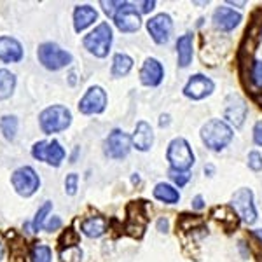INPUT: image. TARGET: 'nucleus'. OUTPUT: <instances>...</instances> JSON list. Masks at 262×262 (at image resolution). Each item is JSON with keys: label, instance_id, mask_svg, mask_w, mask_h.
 <instances>
[{"label": "nucleus", "instance_id": "7c9ffc66", "mask_svg": "<svg viewBox=\"0 0 262 262\" xmlns=\"http://www.w3.org/2000/svg\"><path fill=\"white\" fill-rule=\"evenodd\" d=\"M170 179L175 182L179 187H184L189 180H191V173L189 171H177V170H170Z\"/></svg>", "mask_w": 262, "mask_h": 262}, {"label": "nucleus", "instance_id": "ddd939ff", "mask_svg": "<svg viewBox=\"0 0 262 262\" xmlns=\"http://www.w3.org/2000/svg\"><path fill=\"white\" fill-rule=\"evenodd\" d=\"M213 90H215V84L212 79L203 74H196L189 79L187 84H185L184 95L187 96V98L198 101V100H203V98H206V96H210L213 93Z\"/></svg>", "mask_w": 262, "mask_h": 262}, {"label": "nucleus", "instance_id": "aec40b11", "mask_svg": "<svg viewBox=\"0 0 262 262\" xmlns=\"http://www.w3.org/2000/svg\"><path fill=\"white\" fill-rule=\"evenodd\" d=\"M194 49H192V35L191 33H184L177 40V58H179V65L182 69H187L192 61Z\"/></svg>", "mask_w": 262, "mask_h": 262}, {"label": "nucleus", "instance_id": "79ce46f5", "mask_svg": "<svg viewBox=\"0 0 262 262\" xmlns=\"http://www.w3.org/2000/svg\"><path fill=\"white\" fill-rule=\"evenodd\" d=\"M2 257H4V245L0 243V260H2Z\"/></svg>", "mask_w": 262, "mask_h": 262}, {"label": "nucleus", "instance_id": "f704fd0d", "mask_svg": "<svg viewBox=\"0 0 262 262\" xmlns=\"http://www.w3.org/2000/svg\"><path fill=\"white\" fill-rule=\"evenodd\" d=\"M60 227H61V219H60V217H51V219H49V222H48V224H44V229H46V231H49V232L60 229Z\"/></svg>", "mask_w": 262, "mask_h": 262}, {"label": "nucleus", "instance_id": "f3484780", "mask_svg": "<svg viewBox=\"0 0 262 262\" xmlns=\"http://www.w3.org/2000/svg\"><path fill=\"white\" fill-rule=\"evenodd\" d=\"M131 143H133L135 149H138L142 152L150 149L152 143H154V131H152L149 122H145V121L138 122L137 128H135L133 137H131Z\"/></svg>", "mask_w": 262, "mask_h": 262}, {"label": "nucleus", "instance_id": "5701e85b", "mask_svg": "<svg viewBox=\"0 0 262 262\" xmlns=\"http://www.w3.org/2000/svg\"><path fill=\"white\" fill-rule=\"evenodd\" d=\"M133 69V60L124 53H119L114 56L112 60V75L114 77H124L129 74V70Z\"/></svg>", "mask_w": 262, "mask_h": 262}, {"label": "nucleus", "instance_id": "20e7f679", "mask_svg": "<svg viewBox=\"0 0 262 262\" xmlns=\"http://www.w3.org/2000/svg\"><path fill=\"white\" fill-rule=\"evenodd\" d=\"M84 48L95 54L96 58H105L112 46V28L108 23H100L91 33H88L82 40Z\"/></svg>", "mask_w": 262, "mask_h": 262}, {"label": "nucleus", "instance_id": "bb28decb", "mask_svg": "<svg viewBox=\"0 0 262 262\" xmlns=\"http://www.w3.org/2000/svg\"><path fill=\"white\" fill-rule=\"evenodd\" d=\"M51 208H53V203H51V201H46L44 205L39 208V212H37L35 219H33V222H32L33 232H39L40 229H44V221L48 219Z\"/></svg>", "mask_w": 262, "mask_h": 262}, {"label": "nucleus", "instance_id": "423d86ee", "mask_svg": "<svg viewBox=\"0 0 262 262\" xmlns=\"http://www.w3.org/2000/svg\"><path fill=\"white\" fill-rule=\"evenodd\" d=\"M232 210L248 226H252L257 221V208L253 203V192L250 189L243 187L232 194Z\"/></svg>", "mask_w": 262, "mask_h": 262}, {"label": "nucleus", "instance_id": "7ed1b4c3", "mask_svg": "<svg viewBox=\"0 0 262 262\" xmlns=\"http://www.w3.org/2000/svg\"><path fill=\"white\" fill-rule=\"evenodd\" d=\"M166 159L170 163L171 170L177 171H189L194 164V152L185 138H173L168 145Z\"/></svg>", "mask_w": 262, "mask_h": 262}, {"label": "nucleus", "instance_id": "f03ea898", "mask_svg": "<svg viewBox=\"0 0 262 262\" xmlns=\"http://www.w3.org/2000/svg\"><path fill=\"white\" fill-rule=\"evenodd\" d=\"M39 122L46 135L60 133L72 124V114L63 105H53V107H48L46 111L40 112Z\"/></svg>", "mask_w": 262, "mask_h": 262}, {"label": "nucleus", "instance_id": "a19ab883", "mask_svg": "<svg viewBox=\"0 0 262 262\" xmlns=\"http://www.w3.org/2000/svg\"><path fill=\"white\" fill-rule=\"evenodd\" d=\"M253 234L259 238V242H262V229H255V231H253Z\"/></svg>", "mask_w": 262, "mask_h": 262}, {"label": "nucleus", "instance_id": "c03bdc74", "mask_svg": "<svg viewBox=\"0 0 262 262\" xmlns=\"http://www.w3.org/2000/svg\"><path fill=\"white\" fill-rule=\"evenodd\" d=\"M260 105H262V96H260Z\"/></svg>", "mask_w": 262, "mask_h": 262}, {"label": "nucleus", "instance_id": "f8f14e48", "mask_svg": "<svg viewBox=\"0 0 262 262\" xmlns=\"http://www.w3.org/2000/svg\"><path fill=\"white\" fill-rule=\"evenodd\" d=\"M114 21H116V27L124 33H135L140 30V27H142L140 11H138L133 4H128V2L121 7L119 12L116 14V18H114Z\"/></svg>", "mask_w": 262, "mask_h": 262}, {"label": "nucleus", "instance_id": "58836bf2", "mask_svg": "<svg viewBox=\"0 0 262 262\" xmlns=\"http://www.w3.org/2000/svg\"><path fill=\"white\" fill-rule=\"evenodd\" d=\"M158 229L161 231V232H166L168 231V219H159L158 221Z\"/></svg>", "mask_w": 262, "mask_h": 262}, {"label": "nucleus", "instance_id": "4468645a", "mask_svg": "<svg viewBox=\"0 0 262 262\" xmlns=\"http://www.w3.org/2000/svg\"><path fill=\"white\" fill-rule=\"evenodd\" d=\"M247 112H248V107L242 96H238V95L227 96L226 108H224V117H226L229 124H232L234 128H239L245 122Z\"/></svg>", "mask_w": 262, "mask_h": 262}, {"label": "nucleus", "instance_id": "0eeeda50", "mask_svg": "<svg viewBox=\"0 0 262 262\" xmlns=\"http://www.w3.org/2000/svg\"><path fill=\"white\" fill-rule=\"evenodd\" d=\"M12 187L16 189V192L23 198H28L32 194H35V191L40 185V179L35 173V170L30 166H21L14 173H12Z\"/></svg>", "mask_w": 262, "mask_h": 262}, {"label": "nucleus", "instance_id": "393cba45", "mask_svg": "<svg viewBox=\"0 0 262 262\" xmlns=\"http://www.w3.org/2000/svg\"><path fill=\"white\" fill-rule=\"evenodd\" d=\"M0 131L4 133L6 140H14L18 131V119L14 116H4L0 119Z\"/></svg>", "mask_w": 262, "mask_h": 262}, {"label": "nucleus", "instance_id": "cd10ccee", "mask_svg": "<svg viewBox=\"0 0 262 262\" xmlns=\"http://www.w3.org/2000/svg\"><path fill=\"white\" fill-rule=\"evenodd\" d=\"M61 262H81L82 260V250L81 247L74 245V247H67L60 252Z\"/></svg>", "mask_w": 262, "mask_h": 262}, {"label": "nucleus", "instance_id": "6ab92c4d", "mask_svg": "<svg viewBox=\"0 0 262 262\" xmlns=\"http://www.w3.org/2000/svg\"><path fill=\"white\" fill-rule=\"evenodd\" d=\"M98 18V12L93 9L91 6H77L74 11V28L77 33L86 30L88 27H91Z\"/></svg>", "mask_w": 262, "mask_h": 262}, {"label": "nucleus", "instance_id": "9b49d317", "mask_svg": "<svg viewBox=\"0 0 262 262\" xmlns=\"http://www.w3.org/2000/svg\"><path fill=\"white\" fill-rule=\"evenodd\" d=\"M147 30H149V35L156 44H166L173 32V21L170 14H166V12L156 14L154 18L147 21Z\"/></svg>", "mask_w": 262, "mask_h": 262}, {"label": "nucleus", "instance_id": "2f4dec72", "mask_svg": "<svg viewBox=\"0 0 262 262\" xmlns=\"http://www.w3.org/2000/svg\"><path fill=\"white\" fill-rule=\"evenodd\" d=\"M77 184H79V175L77 173H70L65 179V191L69 196H74L77 192Z\"/></svg>", "mask_w": 262, "mask_h": 262}, {"label": "nucleus", "instance_id": "c756f323", "mask_svg": "<svg viewBox=\"0 0 262 262\" xmlns=\"http://www.w3.org/2000/svg\"><path fill=\"white\" fill-rule=\"evenodd\" d=\"M126 2H107V0H101L100 6L103 7V12L108 18H116V14L119 12V9L124 6Z\"/></svg>", "mask_w": 262, "mask_h": 262}, {"label": "nucleus", "instance_id": "c85d7f7f", "mask_svg": "<svg viewBox=\"0 0 262 262\" xmlns=\"http://www.w3.org/2000/svg\"><path fill=\"white\" fill-rule=\"evenodd\" d=\"M252 82L257 90H262V61L260 60H255L252 63Z\"/></svg>", "mask_w": 262, "mask_h": 262}, {"label": "nucleus", "instance_id": "39448f33", "mask_svg": "<svg viewBox=\"0 0 262 262\" xmlns=\"http://www.w3.org/2000/svg\"><path fill=\"white\" fill-rule=\"evenodd\" d=\"M37 56H39V61L48 70L65 69V67H69L72 60H74L69 51L61 49L60 46L54 44V42H44V44H40L39 49H37Z\"/></svg>", "mask_w": 262, "mask_h": 262}, {"label": "nucleus", "instance_id": "4be33fe9", "mask_svg": "<svg viewBox=\"0 0 262 262\" xmlns=\"http://www.w3.org/2000/svg\"><path fill=\"white\" fill-rule=\"evenodd\" d=\"M154 198L161 203H166V205H175V203L180 201V192L177 191L173 185L164 184V182H159L154 187Z\"/></svg>", "mask_w": 262, "mask_h": 262}, {"label": "nucleus", "instance_id": "a211bd4d", "mask_svg": "<svg viewBox=\"0 0 262 262\" xmlns=\"http://www.w3.org/2000/svg\"><path fill=\"white\" fill-rule=\"evenodd\" d=\"M23 58V48L12 37H0V60L4 63H18Z\"/></svg>", "mask_w": 262, "mask_h": 262}, {"label": "nucleus", "instance_id": "c9c22d12", "mask_svg": "<svg viewBox=\"0 0 262 262\" xmlns=\"http://www.w3.org/2000/svg\"><path fill=\"white\" fill-rule=\"evenodd\" d=\"M253 142L262 147V121H257L253 126Z\"/></svg>", "mask_w": 262, "mask_h": 262}, {"label": "nucleus", "instance_id": "b1692460", "mask_svg": "<svg viewBox=\"0 0 262 262\" xmlns=\"http://www.w3.org/2000/svg\"><path fill=\"white\" fill-rule=\"evenodd\" d=\"M14 86H16L14 74H11L6 69H0V100L9 98L12 91H14Z\"/></svg>", "mask_w": 262, "mask_h": 262}, {"label": "nucleus", "instance_id": "473e14b6", "mask_svg": "<svg viewBox=\"0 0 262 262\" xmlns=\"http://www.w3.org/2000/svg\"><path fill=\"white\" fill-rule=\"evenodd\" d=\"M248 168L253 171H260L262 170V154L257 150H252L250 154H248Z\"/></svg>", "mask_w": 262, "mask_h": 262}, {"label": "nucleus", "instance_id": "dca6fc26", "mask_svg": "<svg viewBox=\"0 0 262 262\" xmlns=\"http://www.w3.org/2000/svg\"><path fill=\"white\" fill-rule=\"evenodd\" d=\"M164 79V69L156 58H147L143 61L142 69H140V81L143 86L156 88L163 82Z\"/></svg>", "mask_w": 262, "mask_h": 262}, {"label": "nucleus", "instance_id": "9d476101", "mask_svg": "<svg viewBox=\"0 0 262 262\" xmlns=\"http://www.w3.org/2000/svg\"><path fill=\"white\" fill-rule=\"evenodd\" d=\"M107 107V93L100 86H91L79 101V111L86 116L91 114H101Z\"/></svg>", "mask_w": 262, "mask_h": 262}, {"label": "nucleus", "instance_id": "72a5a7b5", "mask_svg": "<svg viewBox=\"0 0 262 262\" xmlns=\"http://www.w3.org/2000/svg\"><path fill=\"white\" fill-rule=\"evenodd\" d=\"M77 242H79V236L75 234L74 229H67L65 232H63L61 238H60V243L65 245V248L67 247H74V245H77Z\"/></svg>", "mask_w": 262, "mask_h": 262}, {"label": "nucleus", "instance_id": "412c9836", "mask_svg": "<svg viewBox=\"0 0 262 262\" xmlns=\"http://www.w3.org/2000/svg\"><path fill=\"white\" fill-rule=\"evenodd\" d=\"M81 231L88 238H100V236H103L105 231H107V221H105L103 217H100V215L88 217L86 221H82L81 224Z\"/></svg>", "mask_w": 262, "mask_h": 262}, {"label": "nucleus", "instance_id": "ea45409f", "mask_svg": "<svg viewBox=\"0 0 262 262\" xmlns=\"http://www.w3.org/2000/svg\"><path fill=\"white\" fill-rule=\"evenodd\" d=\"M159 124H161V126H168V124H170V116H168V114H163Z\"/></svg>", "mask_w": 262, "mask_h": 262}, {"label": "nucleus", "instance_id": "37998d69", "mask_svg": "<svg viewBox=\"0 0 262 262\" xmlns=\"http://www.w3.org/2000/svg\"><path fill=\"white\" fill-rule=\"evenodd\" d=\"M260 39H262V30H260Z\"/></svg>", "mask_w": 262, "mask_h": 262}, {"label": "nucleus", "instance_id": "2eb2a0df", "mask_svg": "<svg viewBox=\"0 0 262 262\" xmlns=\"http://www.w3.org/2000/svg\"><path fill=\"white\" fill-rule=\"evenodd\" d=\"M242 23V14L231 7L221 6L213 12V27L221 32H231Z\"/></svg>", "mask_w": 262, "mask_h": 262}, {"label": "nucleus", "instance_id": "1a4fd4ad", "mask_svg": "<svg viewBox=\"0 0 262 262\" xmlns=\"http://www.w3.org/2000/svg\"><path fill=\"white\" fill-rule=\"evenodd\" d=\"M131 137L121 129H112L105 138V156L111 159H122L131 150Z\"/></svg>", "mask_w": 262, "mask_h": 262}, {"label": "nucleus", "instance_id": "a878e982", "mask_svg": "<svg viewBox=\"0 0 262 262\" xmlns=\"http://www.w3.org/2000/svg\"><path fill=\"white\" fill-rule=\"evenodd\" d=\"M30 259L32 262H51L53 252H51V248L48 245L35 243V245H32V248H30Z\"/></svg>", "mask_w": 262, "mask_h": 262}, {"label": "nucleus", "instance_id": "6e6552de", "mask_svg": "<svg viewBox=\"0 0 262 262\" xmlns=\"http://www.w3.org/2000/svg\"><path fill=\"white\" fill-rule=\"evenodd\" d=\"M32 156L35 159H39V161H44L51 164V166L58 168L65 159V149L58 140H42L32 147Z\"/></svg>", "mask_w": 262, "mask_h": 262}, {"label": "nucleus", "instance_id": "e433bc0d", "mask_svg": "<svg viewBox=\"0 0 262 262\" xmlns=\"http://www.w3.org/2000/svg\"><path fill=\"white\" fill-rule=\"evenodd\" d=\"M192 208L194 210H203L205 208V200H203V196H196L192 200Z\"/></svg>", "mask_w": 262, "mask_h": 262}, {"label": "nucleus", "instance_id": "f257e3e1", "mask_svg": "<svg viewBox=\"0 0 262 262\" xmlns=\"http://www.w3.org/2000/svg\"><path fill=\"white\" fill-rule=\"evenodd\" d=\"M232 137V128L227 122L221 119H210L205 126L201 128V140L208 147L210 150H224L231 143Z\"/></svg>", "mask_w": 262, "mask_h": 262}, {"label": "nucleus", "instance_id": "4c0bfd02", "mask_svg": "<svg viewBox=\"0 0 262 262\" xmlns=\"http://www.w3.org/2000/svg\"><path fill=\"white\" fill-rule=\"evenodd\" d=\"M154 7H156L154 0H152V2H142V12H145V14H147V12H150Z\"/></svg>", "mask_w": 262, "mask_h": 262}]
</instances>
